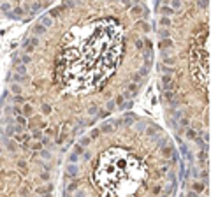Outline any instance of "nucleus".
Masks as SVG:
<instances>
[{
	"mask_svg": "<svg viewBox=\"0 0 211 197\" xmlns=\"http://www.w3.org/2000/svg\"><path fill=\"white\" fill-rule=\"evenodd\" d=\"M153 62L144 0H60L37 16L0 93V196L55 194L71 144L130 109Z\"/></svg>",
	"mask_w": 211,
	"mask_h": 197,
	"instance_id": "f257e3e1",
	"label": "nucleus"
},
{
	"mask_svg": "<svg viewBox=\"0 0 211 197\" xmlns=\"http://www.w3.org/2000/svg\"><path fill=\"white\" fill-rule=\"evenodd\" d=\"M157 83L183 196H210V0H155Z\"/></svg>",
	"mask_w": 211,
	"mask_h": 197,
	"instance_id": "f03ea898",
	"label": "nucleus"
},
{
	"mask_svg": "<svg viewBox=\"0 0 211 197\" xmlns=\"http://www.w3.org/2000/svg\"><path fill=\"white\" fill-rule=\"evenodd\" d=\"M181 158L157 121L130 113L99 121L67 150L57 192L62 196H176Z\"/></svg>",
	"mask_w": 211,
	"mask_h": 197,
	"instance_id": "7ed1b4c3",
	"label": "nucleus"
},
{
	"mask_svg": "<svg viewBox=\"0 0 211 197\" xmlns=\"http://www.w3.org/2000/svg\"><path fill=\"white\" fill-rule=\"evenodd\" d=\"M60 0H0V20L26 23L46 12Z\"/></svg>",
	"mask_w": 211,
	"mask_h": 197,
	"instance_id": "20e7f679",
	"label": "nucleus"
}]
</instances>
